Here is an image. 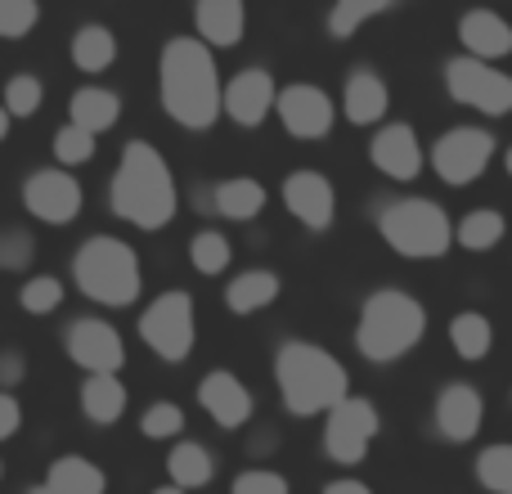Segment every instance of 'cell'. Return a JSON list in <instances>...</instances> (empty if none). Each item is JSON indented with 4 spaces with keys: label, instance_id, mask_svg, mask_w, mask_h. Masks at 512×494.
Wrapping results in <instances>:
<instances>
[{
    "label": "cell",
    "instance_id": "60d3db41",
    "mask_svg": "<svg viewBox=\"0 0 512 494\" xmlns=\"http://www.w3.org/2000/svg\"><path fill=\"white\" fill-rule=\"evenodd\" d=\"M18 427H23V405H18L9 391H0V441L18 436Z\"/></svg>",
    "mask_w": 512,
    "mask_h": 494
},
{
    "label": "cell",
    "instance_id": "1f68e13d",
    "mask_svg": "<svg viewBox=\"0 0 512 494\" xmlns=\"http://www.w3.org/2000/svg\"><path fill=\"white\" fill-rule=\"evenodd\" d=\"M230 256H234V247L221 230H203L194 243H189V261H194L198 274H225Z\"/></svg>",
    "mask_w": 512,
    "mask_h": 494
},
{
    "label": "cell",
    "instance_id": "44dd1931",
    "mask_svg": "<svg viewBox=\"0 0 512 494\" xmlns=\"http://www.w3.org/2000/svg\"><path fill=\"white\" fill-rule=\"evenodd\" d=\"M459 41L463 50H468V59H504V54L512 50V32L508 23L499 14H490V9H472V14L459 18Z\"/></svg>",
    "mask_w": 512,
    "mask_h": 494
},
{
    "label": "cell",
    "instance_id": "9c48e42d",
    "mask_svg": "<svg viewBox=\"0 0 512 494\" xmlns=\"http://www.w3.org/2000/svg\"><path fill=\"white\" fill-rule=\"evenodd\" d=\"M382 418L378 409L369 405L364 396H346L342 405L328 409V423H324V454L337 463H346V468H355V463L369 454L373 436H378Z\"/></svg>",
    "mask_w": 512,
    "mask_h": 494
},
{
    "label": "cell",
    "instance_id": "f6af8a7d",
    "mask_svg": "<svg viewBox=\"0 0 512 494\" xmlns=\"http://www.w3.org/2000/svg\"><path fill=\"white\" fill-rule=\"evenodd\" d=\"M153 494H185V490H176V486H162V490H153Z\"/></svg>",
    "mask_w": 512,
    "mask_h": 494
},
{
    "label": "cell",
    "instance_id": "d4e9b609",
    "mask_svg": "<svg viewBox=\"0 0 512 494\" xmlns=\"http://www.w3.org/2000/svg\"><path fill=\"white\" fill-rule=\"evenodd\" d=\"M81 409H86V418L99 423V427L117 423V418L126 414L122 378H113V373H95V378H86V387H81Z\"/></svg>",
    "mask_w": 512,
    "mask_h": 494
},
{
    "label": "cell",
    "instance_id": "d6986e66",
    "mask_svg": "<svg viewBox=\"0 0 512 494\" xmlns=\"http://www.w3.org/2000/svg\"><path fill=\"white\" fill-rule=\"evenodd\" d=\"M342 108H346V122H355V126H373V122H382V117H387V108H391V90H387V81H382L373 68H355L351 77H346Z\"/></svg>",
    "mask_w": 512,
    "mask_h": 494
},
{
    "label": "cell",
    "instance_id": "7402d4cb",
    "mask_svg": "<svg viewBox=\"0 0 512 494\" xmlns=\"http://www.w3.org/2000/svg\"><path fill=\"white\" fill-rule=\"evenodd\" d=\"M68 117H72L68 126H77V131H86V135H99V131H108V126H117L122 99L104 86H81L77 95L68 99Z\"/></svg>",
    "mask_w": 512,
    "mask_h": 494
},
{
    "label": "cell",
    "instance_id": "e0dca14e",
    "mask_svg": "<svg viewBox=\"0 0 512 494\" xmlns=\"http://www.w3.org/2000/svg\"><path fill=\"white\" fill-rule=\"evenodd\" d=\"M481 418H486V400L477 387L468 382H450V387L436 396V427H441L445 441L463 445L481 432Z\"/></svg>",
    "mask_w": 512,
    "mask_h": 494
},
{
    "label": "cell",
    "instance_id": "7bdbcfd3",
    "mask_svg": "<svg viewBox=\"0 0 512 494\" xmlns=\"http://www.w3.org/2000/svg\"><path fill=\"white\" fill-rule=\"evenodd\" d=\"M324 494H373L364 481H355V477H342V481H328Z\"/></svg>",
    "mask_w": 512,
    "mask_h": 494
},
{
    "label": "cell",
    "instance_id": "e575fe53",
    "mask_svg": "<svg viewBox=\"0 0 512 494\" xmlns=\"http://www.w3.org/2000/svg\"><path fill=\"white\" fill-rule=\"evenodd\" d=\"M18 301H23L27 315H50V310L63 306V283L54 274H36V279H27L18 288Z\"/></svg>",
    "mask_w": 512,
    "mask_h": 494
},
{
    "label": "cell",
    "instance_id": "4fadbf2b",
    "mask_svg": "<svg viewBox=\"0 0 512 494\" xmlns=\"http://www.w3.org/2000/svg\"><path fill=\"white\" fill-rule=\"evenodd\" d=\"M274 113H279L283 131L297 135V140H324L333 131V99L319 86H310V81L283 86L274 95Z\"/></svg>",
    "mask_w": 512,
    "mask_h": 494
},
{
    "label": "cell",
    "instance_id": "9a60e30c",
    "mask_svg": "<svg viewBox=\"0 0 512 494\" xmlns=\"http://www.w3.org/2000/svg\"><path fill=\"white\" fill-rule=\"evenodd\" d=\"M274 95H279V86H274L270 72L265 68H243L239 77L225 86L221 113H230L239 126H261L265 117L274 113Z\"/></svg>",
    "mask_w": 512,
    "mask_h": 494
},
{
    "label": "cell",
    "instance_id": "484cf974",
    "mask_svg": "<svg viewBox=\"0 0 512 494\" xmlns=\"http://www.w3.org/2000/svg\"><path fill=\"white\" fill-rule=\"evenodd\" d=\"M212 207H216V216H230V221H252L265 207V189H261V180H252V176L221 180V185L212 189Z\"/></svg>",
    "mask_w": 512,
    "mask_h": 494
},
{
    "label": "cell",
    "instance_id": "cb8c5ba5",
    "mask_svg": "<svg viewBox=\"0 0 512 494\" xmlns=\"http://www.w3.org/2000/svg\"><path fill=\"white\" fill-rule=\"evenodd\" d=\"M167 472H171V486L176 490H203L207 481L216 477V463L207 454V445L198 441H176V450L167 454Z\"/></svg>",
    "mask_w": 512,
    "mask_h": 494
},
{
    "label": "cell",
    "instance_id": "f35d334b",
    "mask_svg": "<svg viewBox=\"0 0 512 494\" xmlns=\"http://www.w3.org/2000/svg\"><path fill=\"white\" fill-rule=\"evenodd\" d=\"M32 256H36V247L23 230H0V270H27Z\"/></svg>",
    "mask_w": 512,
    "mask_h": 494
},
{
    "label": "cell",
    "instance_id": "ee69618b",
    "mask_svg": "<svg viewBox=\"0 0 512 494\" xmlns=\"http://www.w3.org/2000/svg\"><path fill=\"white\" fill-rule=\"evenodd\" d=\"M5 131H9V117H5V108H0V140H5Z\"/></svg>",
    "mask_w": 512,
    "mask_h": 494
},
{
    "label": "cell",
    "instance_id": "ac0fdd59",
    "mask_svg": "<svg viewBox=\"0 0 512 494\" xmlns=\"http://www.w3.org/2000/svg\"><path fill=\"white\" fill-rule=\"evenodd\" d=\"M198 405L207 409L216 427H243L252 418V391L230 369H216L198 382Z\"/></svg>",
    "mask_w": 512,
    "mask_h": 494
},
{
    "label": "cell",
    "instance_id": "d590c367",
    "mask_svg": "<svg viewBox=\"0 0 512 494\" xmlns=\"http://www.w3.org/2000/svg\"><path fill=\"white\" fill-rule=\"evenodd\" d=\"M140 432L149 436V441H171L176 432H185V409L171 405V400H158V405L144 409Z\"/></svg>",
    "mask_w": 512,
    "mask_h": 494
},
{
    "label": "cell",
    "instance_id": "8fae6325",
    "mask_svg": "<svg viewBox=\"0 0 512 494\" xmlns=\"http://www.w3.org/2000/svg\"><path fill=\"white\" fill-rule=\"evenodd\" d=\"M63 346H68V360L77 364V369H86L90 378H95V373H113L117 378L126 364L122 333H117L113 324H104V319H72Z\"/></svg>",
    "mask_w": 512,
    "mask_h": 494
},
{
    "label": "cell",
    "instance_id": "5bb4252c",
    "mask_svg": "<svg viewBox=\"0 0 512 494\" xmlns=\"http://www.w3.org/2000/svg\"><path fill=\"white\" fill-rule=\"evenodd\" d=\"M283 207L297 216L306 230H328L337 216V194L333 180L315 167H297L283 176Z\"/></svg>",
    "mask_w": 512,
    "mask_h": 494
},
{
    "label": "cell",
    "instance_id": "b9f144b4",
    "mask_svg": "<svg viewBox=\"0 0 512 494\" xmlns=\"http://www.w3.org/2000/svg\"><path fill=\"white\" fill-rule=\"evenodd\" d=\"M23 355L18 351H5L0 355V387H18V382H23Z\"/></svg>",
    "mask_w": 512,
    "mask_h": 494
},
{
    "label": "cell",
    "instance_id": "ab89813d",
    "mask_svg": "<svg viewBox=\"0 0 512 494\" xmlns=\"http://www.w3.org/2000/svg\"><path fill=\"white\" fill-rule=\"evenodd\" d=\"M230 494H288V481L279 477V472H265V468H252L243 472L239 481H234Z\"/></svg>",
    "mask_w": 512,
    "mask_h": 494
},
{
    "label": "cell",
    "instance_id": "4316f807",
    "mask_svg": "<svg viewBox=\"0 0 512 494\" xmlns=\"http://www.w3.org/2000/svg\"><path fill=\"white\" fill-rule=\"evenodd\" d=\"M45 486H50V494H104L108 481L90 459H81V454H63V459H54Z\"/></svg>",
    "mask_w": 512,
    "mask_h": 494
},
{
    "label": "cell",
    "instance_id": "5b68a950",
    "mask_svg": "<svg viewBox=\"0 0 512 494\" xmlns=\"http://www.w3.org/2000/svg\"><path fill=\"white\" fill-rule=\"evenodd\" d=\"M72 279L99 306H131L140 297V256L113 234H95L72 256Z\"/></svg>",
    "mask_w": 512,
    "mask_h": 494
},
{
    "label": "cell",
    "instance_id": "7a4b0ae2",
    "mask_svg": "<svg viewBox=\"0 0 512 494\" xmlns=\"http://www.w3.org/2000/svg\"><path fill=\"white\" fill-rule=\"evenodd\" d=\"M108 203L122 221H131L135 230H167L171 216L180 207L176 180H171V167L153 144L131 140L113 171V185H108Z\"/></svg>",
    "mask_w": 512,
    "mask_h": 494
},
{
    "label": "cell",
    "instance_id": "74e56055",
    "mask_svg": "<svg viewBox=\"0 0 512 494\" xmlns=\"http://www.w3.org/2000/svg\"><path fill=\"white\" fill-rule=\"evenodd\" d=\"M54 158L63 162V167H81V162L95 158V135L77 131V126H59V135H54Z\"/></svg>",
    "mask_w": 512,
    "mask_h": 494
},
{
    "label": "cell",
    "instance_id": "8992f818",
    "mask_svg": "<svg viewBox=\"0 0 512 494\" xmlns=\"http://www.w3.org/2000/svg\"><path fill=\"white\" fill-rule=\"evenodd\" d=\"M378 234L391 252L409 256V261H432L445 256L454 243L450 216L445 207H436L432 198H396L378 212Z\"/></svg>",
    "mask_w": 512,
    "mask_h": 494
},
{
    "label": "cell",
    "instance_id": "d6a6232c",
    "mask_svg": "<svg viewBox=\"0 0 512 494\" xmlns=\"http://www.w3.org/2000/svg\"><path fill=\"white\" fill-rule=\"evenodd\" d=\"M477 481L490 494H512V445H490V450H481Z\"/></svg>",
    "mask_w": 512,
    "mask_h": 494
},
{
    "label": "cell",
    "instance_id": "277c9868",
    "mask_svg": "<svg viewBox=\"0 0 512 494\" xmlns=\"http://www.w3.org/2000/svg\"><path fill=\"white\" fill-rule=\"evenodd\" d=\"M427 333V310L418 297L400 288H378L360 306V324H355V351L373 364H391L405 351H414Z\"/></svg>",
    "mask_w": 512,
    "mask_h": 494
},
{
    "label": "cell",
    "instance_id": "6da1fadb",
    "mask_svg": "<svg viewBox=\"0 0 512 494\" xmlns=\"http://www.w3.org/2000/svg\"><path fill=\"white\" fill-rule=\"evenodd\" d=\"M162 108L171 122L189 126V131H207L221 117V77H216V59L203 41L194 36H176L162 50L158 68Z\"/></svg>",
    "mask_w": 512,
    "mask_h": 494
},
{
    "label": "cell",
    "instance_id": "ffe728a7",
    "mask_svg": "<svg viewBox=\"0 0 512 494\" xmlns=\"http://www.w3.org/2000/svg\"><path fill=\"white\" fill-rule=\"evenodd\" d=\"M194 23H198V36H203L207 50H234L243 41V27H248V9L239 0H203L194 9ZM194 36V41H198Z\"/></svg>",
    "mask_w": 512,
    "mask_h": 494
},
{
    "label": "cell",
    "instance_id": "bcb514c9",
    "mask_svg": "<svg viewBox=\"0 0 512 494\" xmlns=\"http://www.w3.org/2000/svg\"><path fill=\"white\" fill-rule=\"evenodd\" d=\"M27 494H50V486H32V490H27Z\"/></svg>",
    "mask_w": 512,
    "mask_h": 494
},
{
    "label": "cell",
    "instance_id": "2e32d148",
    "mask_svg": "<svg viewBox=\"0 0 512 494\" xmlns=\"http://www.w3.org/2000/svg\"><path fill=\"white\" fill-rule=\"evenodd\" d=\"M369 158H373V167H378L382 176H391V180H418V171H423V144H418L414 126L391 122V126H382V131L373 135Z\"/></svg>",
    "mask_w": 512,
    "mask_h": 494
},
{
    "label": "cell",
    "instance_id": "7dc6e473",
    "mask_svg": "<svg viewBox=\"0 0 512 494\" xmlns=\"http://www.w3.org/2000/svg\"><path fill=\"white\" fill-rule=\"evenodd\" d=\"M0 472H5V468H0Z\"/></svg>",
    "mask_w": 512,
    "mask_h": 494
},
{
    "label": "cell",
    "instance_id": "83f0119b",
    "mask_svg": "<svg viewBox=\"0 0 512 494\" xmlns=\"http://www.w3.org/2000/svg\"><path fill=\"white\" fill-rule=\"evenodd\" d=\"M117 59V36L104 23H86L72 32V63L81 72H104Z\"/></svg>",
    "mask_w": 512,
    "mask_h": 494
},
{
    "label": "cell",
    "instance_id": "52a82bcc",
    "mask_svg": "<svg viewBox=\"0 0 512 494\" xmlns=\"http://www.w3.org/2000/svg\"><path fill=\"white\" fill-rule=\"evenodd\" d=\"M140 337L153 355H162L167 364H180L198 342L194 297L180 288L153 297V306H144V315H140Z\"/></svg>",
    "mask_w": 512,
    "mask_h": 494
},
{
    "label": "cell",
    "instance_id": "603a6c76",
    "mask_svg": "<svg viewBox=\"0 0 512 494\" xmlns=\"http://www.w3.org/2000/svg\"><path fill=\"white\" fill-rule=\"evenodd\" d=\"M274 297H279V274L274 270H243V274H234V283L225 288V306H230L234 315H256V310L274 306Z\"/></svg>",
    "mask_w": 512,
    "mask_h": 494
},
{
    "label": "cell",
    "instance_id": "836d02e7",
    "mask_svg": "<svg viewBox=\"0 0 512 494\" xmlns=\"http://www.w3.org/2000/svg\"><path fill=\"white\" fill-rule=\"evenodd\" d=\"M41 99H45V86H41V81H36L32 72H18V77H9L0 108H5V117H32L36 108H41Z\"/></svg>",
    "mask_w": 512,
    "mask_h": 494
},
{
    "label": "cell",
    "instance_id": "ba28073f",
    "mask_svg": "<svg viewBox=\"0 0 512 494\" xmlns=\"http://www.w3.org/2000/svg\"><path fill=\"white\" fill-rule=\"evenodd\" d=\"M445 90H450V99H459L463 108H477V113H486V117H504L512 108V81L499 68H490V63H481V59H468V54L445 63Z\"/></svg>",
    "mask_w": 512,
    "mask_h": 494
},
{
    "label": "cell",
    "instance_id": "7c38bea8",
    "mask_svg": "<svg viewBox=\"0 0 512 494\" xmlns=\"http://www.w3.org/2000/svg\"><path fill=\"white\" fill-rule=\"evenodd\" d=\"M86 194H81V180H72L63 167H41L27 176L23 185V207L45 225H68L81 212Z\"/></svg>",
    "mask_w": 512,
    "mask_h": 494
},
{
    "label": "cell",
    "instance_id": "30bf717a",
    "mask_svg": "<svg viewBox=\"0 0 512 494\" xmlns=\"http://www.w3.org/2000/svg\"><path fill=\"white\" fill-rule=\"evenodd\" d=\"M495 158V135L477 126H454L432 144V167L445 185H472Z\"/></svg>",
    "mask_w": 512,
    "mask_h": 494
},
{
    "label": "cell",
    "instance_id": "3957f363",
    "mask_svg": "<svg viewBox=\"0 0 512 494\" xmlns=\"http://www.w3.org/2000/svg\"><path fill=\"white\" fill-rule=\"evenodd\" d=\"M274 382H279L288 414L297 418L328 414L333 405H342L351 396L346 369L315 342H283L279 355H274Z\"/></svg>",
    "mask_w": 512,
    "mask_h": 494
},
{
    "label": "cell",
    "instance_id": "4dcf8cb0",
    "mask_svg": "<svg viewBox=\"0 0 512 494\" xmlns=\"http://www.w3.org/2000/svg\"><path fill=\"white\" fill-rule=\"evenodd\" d=\"M387 9H391V0H342V5L328 9V36L333 41H351L369 18L387 14Z\"/></svg>",
    "mask_w": 512,
    "mask_h": 494
},
{
    "label": "cell",
    "instance_id": "f546056e",
    "mask_svg": "<svg viewBox=\"0 0 512 494\" xmlns=\"http://www.w3.org/2000/svg\"><path fill=\"white\" fill-rule=\"evenodd\" d=\"M499 239H504V216H499L495 207H477V212H468L459 221V230H454V243L468 247V252H490Z\"/></svg>",
    "mask_w": 512,
    "mask_h": 494
},
{
    "label": "cell",
    "instance_id": "f1b7e54d",
    "mask_svg": "<svg viewBox=\"0 0 512 494\" xmlns=\"http://www.w3.org/2000/svg\"><path fill=\"white\" fill-rule=\"evenodd\" d=\"M450 346L463 355V360H486L490 346H495V328H490V319L481 315V310H463V315L450 319Z\"/></svg>",
    "mask_w": 512,
    "mask_h": 494
},
{
    "label": "cell",
    "instance_id": "8d00e7d4",
    "mask_svg": "<svg viewBox=\"0 0 512 494\" xmlns=\"http://www.w3.org/2000/svg\"><path fill=\"white\" fill-rule=\"evenodd\" d=\"M41 9L32 0H0V41H23L36 27Z\"/></svg>",
    "mask_w": 512,
    "mask_h": 494
}]
</instances>
